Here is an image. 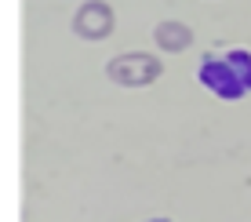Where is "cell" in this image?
I'll use <instances>...</instances> for the list:
<instances>
[{"label": "cell", "mask_w": 251, "mask_h": 222, "mask_svg": "<svg viewBox=\"0 0 251 222\" xmlns=\"http://www.w3.org/2000/svg\"><path fill=\"white\" fill-rule=\"evenodd\" d=\"M201 84L222 102H237L251 91V51H226V55L201 58Z\"/></svg>", "instance_id": "6da1fadb"}, {"label": "cell", "mask_w": 251, "mask_h": 222, "mask_svg": "<svg viewBox=\"0 0 251 222\" xmlns=\"http://www.w3.org/2000/svg\"><path fill=\"white\" fill-rule=\"evenodd\" d=\"M160 73L164 62L157 55H146V51H124V55L106 62V76L120 88H150L160 80Z\"/></svg>", "instance_id": "7a4b0ae2"}, {"label": "cell", "mask_w": 251, "mask_h": 222, "mask_svg": "<svg viewBox=\"0 0 251 222\" xmlns=\"http://www.w3.org/2000/svg\"><path fill=\"white\" fill-rule=\"evenodd\" d=\"M113 25H117V19H113V7L106 0H88L73 15V33L84 40H106L113 33Z\"/></svg>", "instance_id": "3957f363"}, {"label": "cell", "mask_w": 251, "mask_h": 222, "mask_svg": "<svg viewBox=\"0 0 251 222\" xmlns=\"http://www.w3.org/2000/svg\"><path fill=\"white\" fill-rule=\"evenodd\" d=\"M153 40H157V48L164 55H178V51L193 48V29L182 25V22H160L153 29Z\"/></svg>", "instance_id": "277c9868"}, {"label": "cell", "mask_w": 251, "mask_h": 222, "mask_svg": "<svg viewBox=\"0 0 251 222\" xmlns=\"http://www.w3.org/2000/svg\"><path fill=\"white\" fill-rule=\"evenodd\" d=\"M150 222H168V219H150Z\"/></svg>", "instance_id": "5b68a950"}]
</instances>
